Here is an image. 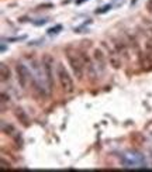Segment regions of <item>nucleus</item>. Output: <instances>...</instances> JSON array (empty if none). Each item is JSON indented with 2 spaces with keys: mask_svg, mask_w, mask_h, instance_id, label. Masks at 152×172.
Instances as JSON below:
<instances>
[{
  "mask_svg": "<svg viewBox=\"0 0 152 172\" xmlns=\"http://www.w3.org/2000/svg\"><path fill=\"white\" fill-rule=\"evenodd\" d=\"M65 56H66V59H68V62H69V65H71L75 76L79 80H82L83 74H85V62H83L82 51H77L73 47H66Z\"/></svg>",
  "mask_w": 152,
  "mask_h": 172,
  "instance_id": "f257e3e1",
  "label": "nucleus"
},
{
  "mask_svg": "<svg viewBox=\"0 0 152 172\" xmlns=\"http://www.w3.org/2000/svg\"><path fill=\"white\" fill-rule=\"evenodd\" d=\"M56 76H58V79H59V83H61L62 90H64L65 93H68V95L73 93V90H75L73 80H72L71 75L68 74L66 68L62 64H58V65H56Z\"/></svg>",
  "mask_w": 152,
  "mask_h": 172,
  "instance_id": "f03ea898",
  "label": "nucleus"
},
{
  "mask_svg": "<svg viewBox=\"0 0 152 172\" xmlns=\"http://www.w3.org/2000/svg\"><path fill=\"white\" fill-rule=\"evenodd\" d=\"M121 161L127 168H142L145 165L144 155L135 151H127L121 155Z\"/></svg>",
  "mask_w": 152,
  "mask_h": 172,
  "instance_id": "7ed1b4c3",
  "label": "nucleus"
},
{
  "mask_svg": "<svg viewBox=\"0 0 152 172\" xmlns=\"http://www.w3.org/2000/svg\"><path fill=\"white\" fill-rule=\"evenodd\" d=\"M52 64H54V58L49 54H44L42 56V69L45 74V82L48 89L54 87V76H52Z\"/></svg>",
  "mask_w": 152,
  "mask_h": 172,
  "instance_id": "20e7f679",
  "label": "nucleus"
},
{
  "mask_svg": "<svg viewBox=\"0 0 152 172\" xmlns=\"http://www.w3.org/2000/svg\"><path fill=\"white\" fill-rule=\"evenodd\" d=\"M16 74H17V80L23 89H27L28 83L31 80V72L28 71V68L24 64H17L16 65Z\"/></svg>",
  "mask_w": 152,
  "mask_h": 172,
  "instance_id": "39448f33",
  "label": "nucleus"
},
{
  "mask_svg": "<svg viewBox=\"0 0 152 172\" xmlns=\"http://www.w3.org/2000/svg\"><path fill=\"white\" fill-rule=\"evenodd\" d=\"M104 45L107 47V51H109L107 58H109L110 65H111L114 69H118V68H121V58H120V52L116 50V48H113L111 45H107L106 43H104Z\"/></svg>",
  "mask_w": 152,
  "mask_h": 172,
  "instance_id": "423d86ee",
  "label": "nucleus"
},
{
  "mask_svg": "<svg viewBox=\"0 0 152 172\" xmlns=\"http://www.w3.org/2000/svg\"><path fill=\"white\" fill-rule=\"evenodd\" d=\"M93 58H94V61H96V66L100 68V71H103L104 68H106V55L103 54L100 50H94V52H93Z\"/></svg>",
  "mask_w": 152,
  "mask_h": 172,
  "instance_id": "0eeeda50",
  "label": "nucleus"
},
{
  "mask_svg": "<svg viewBox=\"0 0 152 172\" xmlns=\"http://www.w3.org/2000/svg\"><path fill=\"white\" fill-rule=\"evenodd\" d=\"M140 61H141V68L144 71H151L152 69V59L147 54H140Z\"/></svg>",
  "mask_w": 152,
  "mask_h": 172,
  "instance_id": "6e6552de",
  "label": "nucleus"
},
{
  "mask_svg": "<svg viewBox=\"0 0 152 172\" xmlns=\"http://www.w3.org/2000/svg\"><path fill=\"white\" fill-rule=\"evenodd\" d=\"M16 116H17V118L21 121L23 124L27 127V126H30V123H28V117H27V114L24 113V110L23 109H16Z\"/></svg>",
  "mask_w": 152,
  "mask_h": 172,
  "instance_id": "1a4fd4ad",
  "label": "nucleus"
},
{
  "mask_svg": "<svg viewBox=\"0 0 152 172\" xmlns=\"http://www.w3.org/2000/svg\"><path fill=\"white\" fill-rule=\"evenodd\" d=\"M0 75H1V80H7L10 78V69L6 64L0 65Z\"/></svg>",
  "mask_w": 152,
  "mask_h": 172,
  "instance_id": "9d476101",
  "label": "nucleus"
},
{
  "mask_svg": "<svg viewBox=\"0 0 152 172\" xmlns=\"http://www.w3.org/2000/svg\"><path fill=\"white\" fill-rule=\"evenodd\" d=\"M61 30H62V25H61V24H58V25H55V27H51V28H49L47 32H48V35H56V34L61 31Z\"/></svg>",
  "mask_w": 152,
  "mask_h": 172,
  "instance_id": "9b49d317",
  "label": "nucleus"
},
{
  "mask_svg": "<svg viewBox=\"0 0 152 172\" xmlns=\"http://www.w3.org/2000/svg\"><path fill=\"white\" fill-rule=\"evenodd\" d=\"M110 9H111V6H110V4H104L103 7H100V9H97V10H96V14H103V13L109 11Z\"/></svg>",
  "mask_w": 152,
  "mask_h": 172,
  "instance_id": "f8f14e48",
  "label": "nucleus"
},
{
  "mask_svg": "<svg viewBox=\"0 0 152 172\" xmlns=\"http://www.w3.org/2000/svg\"><path fill=\"white\" fill-rule=\"evenodd\" d=\"M145 47H147V50H148L149 52H152V40H148V41L145 43Z\"/></svg>",
  "mask_w": 152,
  "mask_h": 172,
  "instance_id": "ddd939ff",
  "label": "nucleus"
},
{
  "mask_svg": "<svg viewBox=\"0 0 152 172\" xmlns=\"http://www.w3.org/2000/svg\"><path fill=\"white\" fill-rule=\"evenodd\" d=\"M54 7V4H51V3H48V4H41V6H38V9H52Z\"/></svg>",
  "mask_w": 152,
  "mask_h": 172,
  "instance_id": "4468645a",
  "label": "nucleus"
},
{
  "mask_svg": "<svg viewBox=\"0 0 152 172\" xmlns=\"http://www.w3.org/2000/svg\"><path fill=\"white\" fill-rule=\"evenodd\" d=\"M47 21H48L47 19H42L41 21H34V24H35V25H42V24H45Z\"/></svg>",
  "mask_w": 152,
  "mask_h": 172,
  "instance_id": "2eb2a0df",
  "label": "nucleus"
},
{
  "mask_svg": "<svg viewBox=\"0 0 152 172\" xmlns=\"http://www.w3.org/2000/svg\"><path fill=\"white\" fill-rule=\"evenodd\" d=\"M147 9H148V10L152 13V0H149V1L147 3Z\"/></svg>",
  "mask_w": 152,
  "mask_h": 172,
  "instance_id": "dca6fc26",
  "label": "nucleus"
},
{
  "mask_svg": "<svg viewBox=\"0 0 152 172\" xmlns=\"http://www.w3.org/2000/svg\"><path fill=\"white\" fill-rule=\"evenodd\" d=\"M83 1H87V0H76V3H77V4H80V3H83Z\"/></svg>",
  "mask_w": 152,
  "mask_h": 172,
  "instance_id": "f3484780",
  "label": "nucleus"
},
{
  "mask_svg": "<svg viewBox=\"0 0 152 172\" xmlns=\"http://www.w3.org/2000/svg\"><path fill=\"white\" fill-rule=\"evenodd\" d=\"M135 1H137V0H132V1H131V4H134V3H135Z\"/></svg>",
  "mask_w": 152,
  "mask_h": 172,
  "instance_id": "a211bd4d",
  "label": "nucleus"
}]
</instances>
